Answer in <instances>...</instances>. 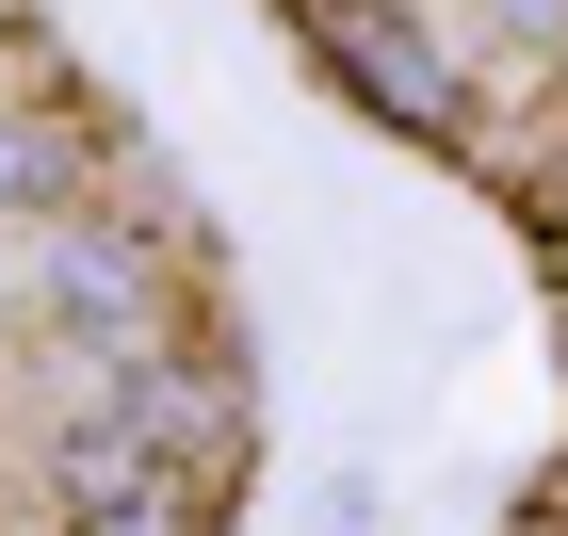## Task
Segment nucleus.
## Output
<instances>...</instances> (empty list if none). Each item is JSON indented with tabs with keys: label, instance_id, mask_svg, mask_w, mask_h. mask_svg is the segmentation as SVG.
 I'll return each instance as SVG.
<instances>
[{
	"label": "nucleus",
	"instance_id": "1",
	"mask_svg": "<svg viewBox=\"0 0 568 536\" xmlns=\"http://www.w3.org/2000/svg\"><path fill=\"white\" fill-rule=\"evenodd\" d=\"M33 195H65V146H49V131H17V114H0V212H33Z\"/></svg>",
	"mask_w": 568,
	"mask_h": 536
}]
</instances>
